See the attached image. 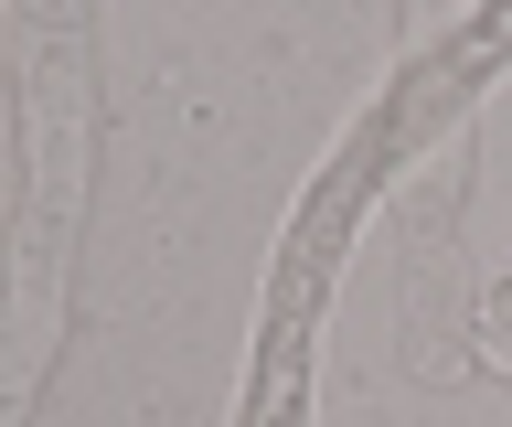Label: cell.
<instances>
[{
  "label": "cell",
  "instance_id": "6da1fadb",
  "mask_svg": "<svg viewBox=\"0 0 512 427\" xmlns=\"http://www.w3.org/2000/svg\"><path fill=\"white\" fill-rule=\"evenodd\" d=\"M22 193L0 225V427H22L75 331L86 246V33L75 11H22Z\"/></svg>",
  "mask_w": 512,
  "mask_h": 427
},
{
  "label": "cell",
  "instance_id": "7a4b0ae2",
  "mask_svg": "<svg viewBox=\"0 0 512 427\" xmlns=\"http://www.w3.org/2000/svg\"><path fill=\"white\" fill-rule=\"evenodd\" d=\"M395 182V161H384V118L363 107L342 129V150L320 161V182H310V203L288 214V235H278V267H267V299H256V321H299V331H320V310H331V278H342V246H352V225H363V203Z\"/></svg>",
  "mask_w": 512,
  "mask_h": 427
},
{
  "label": "cell",
  "instance_id": "3957f363",
  "mask_svg": "<svg viewBox=\"0 0 512 427\" xmlns=\"http://www.w3.org/2000/svg\"><path fill=\"white\" fill-rule=\"evenodd\" d=\"M502 75H512V0H470V11H459V22H448V33L374 97L384 161H395V171H427V150H438V139L502 86Z\"/></svg>",
  "mask_w": 512,
  "mask_h": 427
},
{
  "label": "cell",
  "instance_id": "277c9868",
  "mask_svg": "<svg viewBox=\"0 0 512 427\" xmlns=\"http://www.w3.org/2000/svg\"><path fill=\"white\" fill-rule=\"evenodd\" d=\"M427 171H438V193L416 203V225H406V363L448 385V374H459V353H448L459 331H448L438 289H448V235H459V171L448 161H427Z\"/></svg>",
  "mask_w": 512,
  "mask_h": 427
},
{
  "label": "cell",
  "instance_id": "5b68a950",
  "mask_svg": "<svg viewBox=\"0 0 512 427\" xmlns=\"http://www.w3.org/2000/svg\"><path fill=\"white\" fill-rule=\"evenodd\" d=\"M235 427H310V331L299 321H256V363H246Z\"/></svg>",
  "mask_w": 512,
  "mask_h": 427
},
{
  "label": "cell",
  "instance_id": "8992f818",
  "mask_svg": "<svg viewBox=\"0 0 512 427\" xmlns=\"http://www.w3.org/2000/svg\"><path fill=\"white\" fill-rule=\"evenodd\" d=\"M480 321H491V353L512 363V278H502V289H491V310H480Z\"/></svg>",
  "mask_w": 512,
  "mask_h": 427
},
{
  "label": "cell",
  "instance_id": "52a82bcc",
  "mask_svg": "<svg viewBox=\"0 0 512 427\" xmlns=\"http://www.w3.org/2000/svg\"><path fill=\"white\" fill-rule=\"evenodd\" d=\"M22 11H75V0H22Z\"/></svg>",
  "mask_w": 512,
  "mask_h": 427
}]
</instances>
